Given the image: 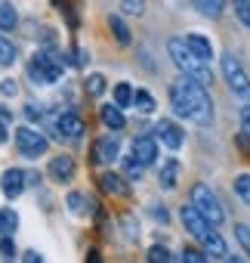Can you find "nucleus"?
<instances>
[{
	"label": "nucleus",
	"mask_w": 250,
	"mask_h": 263,
	"mask_svg": "<svg viewBox=\"0 0 250 263\" xmlns=\"http://www.w3.org/2000/svg\"><path fill=\"white\" fill-rule=\"evenodd\" d=\"M170 102H173V111L198 127H207L213 121V102H210V93L204 84L192 81V78H182L170 87Z\"/></svg>",
	"instance_id": "1"
},
{
	"label": "nucleus",
	"mask_w": 250,
	"mask_h": 263,
	"mask_svg": "<svg viewBox=\"0 0 250 263\" xmlns=\"http://www.w3.org/2000/svg\"><path fill=\"white\" fill-rule=\"evenodd\" d=\"M167 53H170V59L176 62V68L185 74V78H192V81H198V84H204V87H210L213 84V71H210V65L204 62V59H198L192 50H189V44L185 41H170L167 44Z\"/></svg>",
	"instance_id": "2"
},
{
	"label": "nucleus",
	"mask_w": 250,
	"mask_h": 263,
	"mask_svg": "<svg viewBox=\"0 0 250 263\" xmlns=\"http://www.w3.org/2000/svg\"><path fill=\"white\" fill-rule=\"evenodd\" d=\"M65 71V62L59 56H50V53H34L31 62H28V78L44 87V84H56Z\"/></svg>",
	"instance_id": "3"
},
{
	"label": "nucleus",
	"mask_w": 250,
	"mask_h": 263,
	"mask_svg": "<svg viewBox=\"0 0 250 263\" xmlns=\"http://www.w3.org/2000/svg\"><path fill=\"white\" fill-rule=\"evenodd\" d=\"M192 204L198 208V214H201L210 226H219V223L225 220V211H222L216 192H213L210 186H204V183H195V186H192Z\"/></svg>",
	"instance_id": "4"
},
{
	"label": "nucleus",
	"mask_w": 250,
	"mask_h": 263,
	"mask_svg": "<svg viewBox=\"0 0 250 263\" xmlns=\"http://www.w3.org/2000/svg\"><path fill=\"white\" fill-rule=\"evenodd\" d=\"M222 78H225L228 90H232L238 99H247V102H250V78H247V71L241 68V62H238L232 53L222 56Z\"/></svg>",
	"instance_id": "5"
},
{
	"label": "nucleus",
	"mask_w": 250,
	"mask_h": 263,
	"mask_svg": "<svg viewBox=\"0 0 250 263\" xmlns=\"http://www.w3.org/2000/svg\"><path fill=\"white\" fill-rule=\"evenodd\" d=\"M16 149L25 158H37V155L47 152V137H40L37 130H31V127H19L16 130Z\"/></svg>",
	"instance_id": "6"
},
{
	"label": "nucleus",
	"mask_w": 250,
	"mask_h": 263,
	"mask_svg": "<svg viewBox=\"0 0 250 263\" xmlns=\"http://www.w3.org/2000/svg\"><path fill=\"white\" fill-rule=\"evenodd\" d=\"M93 164H111V161H120V140L117 137H99L93 143V152H90Z\"/></svg>",
	"instance_id": "7"
},
{
	"label": "nucleus",
	"mask_w": 250,
	"mask_h": 263,
	"mask_svg": "<svg viewBox=\"0 0 250 263\" xmlns=\"http://www.w3.org/2000/svg\"><path fill=\"white\" fill-rule=\"evenodd\" d=\"M56 130H59L65 140H80L87 134V124H84V118L77 111H62L56 118Z\"/></svg>",
	"instance_id": "8"
},
{
	"label": "nucleus",
	"mask_w": 250,
	"mask_h": 263,
	"mask_svg": "<svg viewBox=\"0 0 250 263\" xmlns=\"http://www.w3.org/2000/svg\"><path fill=\"white\" fill-rule=\"evenodd\" d=\"M155 134L161 137V143H164L167 149H179V146L185 143V134H182V127H179V124H173L170 118H161V121L155 124Z\"/></svg>",
	"instance_id": "9"
},
{
	"label": "nucleus",
	"mask_w": 250,
	"mask_h": 263,
	"mask_svg": "<svg viewBox=\"0 0 250 263\" xmlns=\"http://www.w3.org/2000/svg\"><path fill=\"white\" fill-rule=\"evenodd\" d=\"M179 217H182V226H185V229H189V232H192L198 241H204V238H207V232H210V223H207V220L198 214V208H195V204L182 208V211H179Z\"/></svg>",
	"instance_id": "10"
},
{
	"label": "nucleus",
	"mask_w": 250,
	"mask_h": 263,
	"mask_svg": "<svg viewBox=\"0 0 250 263\" xmlns=\"http://www.w3.org/2000/svg\"><path fill=\"white\" fill-rule=\"evenodd\" d=\"M25 183H28V177L19 167H10V171H4V177H0V189H4L7 198H19L25 192Z\"/></svg>",
	"instance_id": "11"
},
{
	"label": "nucleus",
	"mask_w": 250,
	"mask_h": 263,
	"mask_svg": "<svg viewBox=\"0 0 250 263\" xmlns=\"http://www.w3.org/2000/svg\"><path fill=\"white\" fill-rule=\"evenodd\" d=\"M133 158L142 161L145 167L155 164L158 161V143H155V137H136L133 140Z\"/></svg>",
	"instance_id": "12"
},
{
	"label": "nucleus",
	"mask_w": 250,
	"mask_h": 263,
	"mask_svg": "<svg viewBox=\"0 0 250 263\" xmlns=\"http://www.w3.org/2000/svg\"><path fill=\"white\" fill-rule=\"evenodd\" d=\"M50 177H53L56 183H68V180L74 177V161H71L68 155H56V158L50 161Z\"/></svg>",
	"instance_id": "13"
},
{
	"label": "nucleus",
	"mask_w": 250,
	"mask_h": 263,
	"mask_svg": "<svg viewBox=\"0 0 250 263\" xmlns=\"http://www.w3.org/2000/svg\"><path fill=\"white\" fill-rule=\"evenodd\" d=\"M99 186H102L105 195H117V198H127V195H130L123 177H117V174H102V177H99Z\"/></svg>",
	"instance_id": "14"
},
{
	"label": "nucleus",
	"mask_w": 250,
	"mask_h": 263,
	"mask_svg": "<svg viewBox=\"0 0 250 263\" xmlns=\"http://www.w3.org/2000/svg\"><path fill=\"white\" fill-rule=\"evenodd\" d=\"M99 121L108 127V130H123V124H127V121H123V115H120V105L114 102V105H102L99 108Z\"/></svg>",
	"instance_id": "15"
},
{
	"label": "nucleus",
	"mask_w": 250,
	"mask_h": 263,
	"mask_svg": "<svg viewBox=\"0 0 250 263\" xmlns=\"http://www.w3.org/2000/svg\"><path fill=\"white\" fill-rule=\"evenodd\" d=\"M185 44H189V50H192L198 59H204V62H210V59H213V47H210V41H207L204 34H189V37H185Z\"/></svg>",
	"instance_id": "16"
},
{
	"label": "nucleus",
	"mask_w": 250,
	"mask_h": 263,
	"mask_svg": "<svg viewBox=\"0 0 250 263\" xmlns=\"http://www.w3.org/2000/svg\"><path fill=\"white\" fill-rule=\"evenodd\" d=\"M176 183H179V161L167 158L161 164V189H176Z\"/></svg>",
	"instance_id": "17"
},
{
	"label": "nucleus",
	"mask_w": 250,
	"mask_h": 263,
	"mask_svg": "<svg viewBox=\"0 0 250 263\" xmlns=\"http://www.w3.org/2000/svg\"><path fill=\"white\" fill-rule=\"evenodd\" d=\"M195 7H198V13H201V16L216 19V16L225 10V0H195Z\"/></svg>",
	"instance_id": "18"
},
{
	"label": "nucleus",
	"mask_w": 250,
	"mask_h": 263,
	"mask_svg": "<svg viewBox=\"0 0 250 263\" xmlns=\"http://www.w3.org/2000/svg\"><path fill=\"white\" fill-rule=\"evenodd\" d=\"M16 25H19L16 7H13V4H0V28H4V31H13Z\"/></svg>",
	"instance_id": "19"
},
{
	"label": "nucleus",
	"mask_w": 250,
	"mask_h": 263,
	"mask_svg": "<svg viewBox=\"0 0 250 263\" xmlns=\"http://www.w3.org/2000/svg\"><path fill=\"white\" fill-rule=\"evenodd\" d=\"M108 25H111L114 37H117V44H123V47L130 44V28L123 25V19H120V16H108Z\"/></svg>",
	"instance_id": "20"
},
{
	"label": "nucleus",
	"mask_w": 250,
	"mask_h": 263,
	"mask_svg": "<svg viewBox=\"0 0 250 263\" xmlns=\"http://www.w3.org/2000/svg\"><path fill=\"white\" fill-rule=\"evenodd\" d=\"M133 105H136L139 115H152V111H155V99H152V93H145V90H136V93H133Z\"/></svg>",
	"instance_id": "21"
},
{
	"label": "nucleus",
	"mask_w": 250,
	"mask_h": 263,
	"mask_svg": "<svg viewBox=\"0 0 250 263\" xmlns=\"http://www.w3.org/2000/svg\"><path fill=\"white\" fill-rule=\"evenodd\" d=\"M201 245H204V248H207V251H210L213 257H225V241H222V235H216L213 229L207 232V238H204Z\"/></svg>",
	"instance_id": "22"
},
{
	"label": "nucleus",
	"mask_w": 250,
	"mask_h": 263,
	"mask_svg": "<svg viewBox=\"0 0 250 263\" xmlns=\"http://www.w3.org/2000/svg\"><path fill=\"white\" fill-rule=\"evenodd\" d=\"M19 226V214L16 211H0V235H13Z\"/></svg>",
	"instance_id": "23"
},
{
	"label": "nucleus",
	"mask_w": 250,
	"mask_h": 263,
	"mask_svg": "<svg viewBox=\"0 0 250 263\" xmlns=\"http://www.w3.org/2000/svg\"><path fill=\"white\" fill-rule=\"evenodd\" d=\"M120 167H123V174H127V180H139V177H142V171H145V164H142V161H136L133 155H130V158H120Z\"/></svg>",
	"instance_id": "24"
},
{
	"label": "nucleus",
	"mask_w": 250,
	"mask_h": 263,
	"mask_svg": "<svg viewBox=\"0 0 250 263\" xmlns=\"http://www.w3.org/2000/svg\"><path fill=\"white\" fill-rule=\"evenodd\" d=\"M149 263H176V260H173L170 248H164V245H152V248H149Z\"/></svg>",
	"instance_id": "25"
},
{
	"label": "nucleus",
	"mask_w": 250,
	"mask_h": 263,
	"mask_svg": "<svg viewBox=\"0 0 250 263\" xmlns=\"http://www.w3.org/2000/svg\"><path fill=\"white\" fill-rule=\"evenodd\" d=\"M105 87H108V84H105V78H102V74H90V78H87V84H84L87 96H102V93H105Z\"/></svg>",
	"instance_id": "26"
},
{
	"label": "nucleus",
	"mask_w": 250,
	"mask_h": 263,
	"mask_svg": "<svg viewBox=\"0 0 250 263\" xmlns=\"http://www.w3.org/2000/svg\"><path fill=\"white\" fill-rule=\"evenodd\" d=\"M235 192L244 204H250V174H238L235 177Z\"/></svg>",
	"instance_id": "27"
},
{
	"label": "nucleus",
	"mask_w": 250,
	"mask_h": 263,
	"mask_svg": "<svg viewBox=\"0 0 250 263\" xmlns=\"http://www.w3.org/2000/svg\"><path fill=\"white\" fill-rule=\"evenodd\" d=\"M13 62H16V47H13V41L0 37V65H13Z\"/></svg>",
	"instance_id": "28"
},
{
	"label": "nucleus",
	"mask_w": 250,
	"mask_h": 263,
	"mask_svg": "<svg viewBox=\"0 0 250 263\" xmlns=\"http://www.w3.org/2000/svg\"><path fill=\"white\" fill-rule=\"evenodd\" d=\"M114 102L123 108V105H133V90H130V84H117L114 87Z\"/></svg>",
	"instance_id": "29"
},
{
	"label": "nucleus",
	"mask_w": 250,
	"mask_h": 263,
	"mask_svg": "<svg viewBox=\"0 0 250 263\" xmlns=\"http://www.w3.org/2000/svg\"><path fill=\"white\" fill-rule=\"evenodd\" d=\"M235 238H238V245L244 248V254L250 257V226H244V223H238V226H235Z\"/></svg>",
	"instance_id": "30"
},
{
	"label": "nucleus",
	"mask_w": 250,
	"mask_h": 263,
	"mask_svg": "<svg viewBox=\"0 0 250 263\" xmlns=\"http://www.w3.org/2000/svg\"><path fill=\"white\" fill-rule=\"evenodd\" d=\"M120 10L127 13V16H142L145 13V0H123Z\"/></svg>",
	"instance_id": "31"
},
{
	"label": "nucleus",
	"mask_w": 250,
	"mask_h": 263,
	"mask_svg": "<svg viewBox=\"0 0 250 263\" xmlns=\"http://www.w3.org/2000/svg\"><path fill=\"white\" fill-rule=\"evenodd\" d=\"M120 223H123V232H127V238H130V241H136V238H139V223L133 220V214H127Z\"/></svg>",
	"instance_id": "32"
},
{
	"label": "nucleus",
	"mask_w": 250,
	"mask_h": 263,
	"mask_svg": "<svg viewBox=\"0 0 250 263\" xmlns=\"http://www.w3.org/2000/svg\"><path fill=\"white\" fill-rule=\"evenodd\" d=\"M182 263H207V257L198 248H182Z\"/></svg>",
	"instance_id": "33"
},
{
	"label": "nucleus",
	"mask_w": 250,
	"mask_h": 263,
	"mask_svg": "<svg viewBox=\"0 0 250 263\" xmlns=\"http://www.w3.org/2000/svg\"><path fill=\"white\" fill-rule=\"evenodd\" d=\"M235 13L244 25H250V0H235Z\"/></svg>",
	"instance_id": "34"
},
{
	"label": "nucleus",
	"mask_w": 250,
	"mask_h": 263,
	"mask_svg": "<svg viewBox=\"0 0 250 263\" xmlns=\"http://www.w3.org/2000/svg\"><path fill=\"white\" fill-rule=\"evenodd\" d=\"M68 208H71V214L80 217V214H84V195H80V192H71V195H68Z\"/></svg>",
	"instance_id": "35"
},
{
	"label": "nucleus",
	"mask_w": 250,
	"mask_h": 263,
	"mask_svg": "<svg viewBox=\"0 0 250 263\" xmlns=\"http://www.w3.org/2000/svg\"><path fill=\"white\" fill-rule=\"evenodd\" d=\"M0 254H4V257H13V254H16V241H13V235H4V238H0Z\"/></svg>",
	"instance_id": "36"
},
{
	"label": "nucleus",
	"mask_w": 250,
	"mask_h": 263,
	"mask_svg": "<svg viewBox=\"0 0 250 263\" xmlns=\"http://www.w3.org/2000/svg\"><path fill=\"white\" fill-rule=\"evenodd\" d=\"M238 149L250 155V130H241V134H238Z\"/></svg>",
	"instance_id": "37"
},
{
	"label": "nucleus",
	"mask_w": 250,
	"mask_h": 263,
	"mask_svg": "<svg viewBox=\"0 0 250 263\" xmlns=\"http://www.w3.org/2000/svg\"><path fill=\"white\" fill-rule=\"evenodd\" d=\"M152 217H155V220H161V223H167V220H170V214H167V208H164V204H152Z\"/></svg>",
	"instance_id": "38"
},
{
	"label": "nucleus",
	"mask_w": 250,
	"mask_h": 263,
	"mask_svg": "<svg viewBox=\"0 0 250 263\" xmlns=\"http://www.w3.org/2000/svg\"><path fill=\"white\" fill-rule=\"evenodd\" d=\"M0 93H4V96H16L19 93V84L16 81H4V84H0Z\"/></svg>",
	"instance_id": "39"
},
{
	"label": "nucleus",
	"mask_w": 250,
	"mask_h": 263,
	"mask_svg": "<svg viewBox=\"0 0 250 263\" xmlns=\"http://www.w3.org/2000/svg\"><path fill=\"white\" fill-rule=\"evenodd\" d=\"M241 127H244V130H250V105H244V108H241Z\"/></svg>",
	"instance_id": "40"
},
{
	"label": "nucleus",
	"mask_w": 250,
	"mask_h": 263,
	"mask_svg": "<svg viewBox=\"0 0 250 263\" xmlns=\"http://www.w3.org/2000/svg\"><path fill=\"white\" fill-rule=\"evenodd\" d=\"M25 263H44V257L37 251H25Z\"/></svg>",
	"instance_id": "41"
},
{
	"label": "nucleus",
	"mask_w": 250,
	"mask_h": 263,
	"mask_svg": "<svg viewBox=\"0 0 250 263\" xmlns=\"http://www.w3.org/2000/svg\"><path fill=\"white\" fill-rule=\"evenodd\" d=\"M87 263H102V254H99V251H96V248H93V251H90V254H87Z\"/></svg>",
	"instance_id": "42"
},
{
	"label": "nucleus",
	"mask_w": 250,
	"mask_h": 263,
	"mask_svg": "<svg viewBox=\"0 0 250 263\" xmlns=\"http://www.w3.org/2000/svg\"><path fill=\"white\" fill-rule=\"evenodd\" d=\"M25 115H28V118H31V121H37V118H40V111H37V108H34V105H25Z\"/></svg>",
	"instance_id": "43"
},
{
	"label": "nucleus",
	"mask_w": 250,
	"mask_h": 263,
	"mask_svg": "<svg viewBox=\"0 0 250 263\" xmlns=\"http://www.w3.org/2000/svg\"><path fill=\"white\" fill-rule=\"evenodd\" d=\"M0 143H7V127H4V118H0Z\"/></svg>",
	"instance_id": "44"
},
{
	"label": "nucleus",
	"mask_w": 250,
	"mask_h": 263,
	"mask_svg": "<svg viewBox=\"0 0 250 263\" xmlns=\"http://www.w3.org/2000/svg\"><path fill=\"white\" fill-rule=\"evenodd\" d=\"M225 263H244V260H241V257H235V254H232V257H225Z\"/></svg>",
	"instance_id": "45"
}]
</instances>
